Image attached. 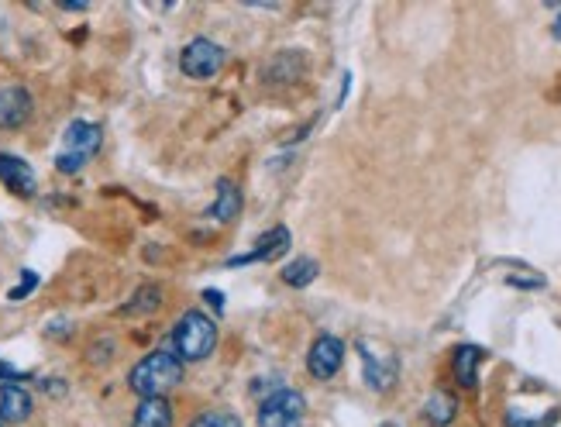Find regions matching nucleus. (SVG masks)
Instances as JSON below:
<instances>
[{
	"label": "nucleus",
	"mask_w": 561,
	"mask_h": 427,
	"mask_svg": "<svg viewBox=\"0 0 561 427\" xmlns=\"http://www.w3.org/2000/svg\"><path fill=\"white\" fill-rule=\"evenodd\" d=\"M217 348V324L200 310H190L173 328V355L179 362H200Z\"/></svg>",
	"instance_id": "obj_2"
},
{
	"label": "nucleus",
	"mask_w": 561,
	"mask_h": 427,
	"mask_svg": "<svg viewBox=\"0 0 561 427\" xmlns=\"http://www.w3.org/2000/svg\"><path fill=\"white\" fill-rule=\"evenodd\" d=\"M21 279H25V283H21V286H14V290L7 293V297H11V300H25L28 293H31V290H35V286H38V276L31 273V269H25V273H21Z\"/></svg>",
	"instance_id": "obj_20"
},
{
	"label": "nucleus",
	"mask_w": 561,
	"mask_h": 427,
	"mask_svg": "<svg viewBox=\"0 0 561 427\" xmlns=\"http://www.w3.org/2000/svg\"><path fill=\"white\" fill-rule=\"evenodd\" d=\"M0 427H4V424H0Z\"/></svg>",
	"instance_id": "obj_23"
},
{
	"label": "nucleus",
	"mask_w": 561,
	"mask_h": 427,
	"mask_svg": "<svg viewBox=\"0 0 561 427\" xmlns=\"http://www.w3.org/2000/svg\"><path fill=\"white\" fill-rule=\"evenodd\" d=\"M455 414H458L455 397H451L448 390H434L431 400H427V407H424V417H427V421H431L434 427H448L451 421H455Z\"/></svg>",
	"instance_id": "obj_15"
},
{
	"label": "nucleus",
	"mask_w": 561,
	"mask_h": 427,
	"mask_svg": "<svg viewBox=\"0 0 561 427\" xmlns=\"http://www.w3.org/2000/svg\"><path fill=\"white\" fill-rule=\"evenodd\" d=\"M341 362H345V345H341L334 335H321L314 345H310L307 369L314 379H331L334 372L341 369Z\"/></svg>",
	"instance_id": "obj_6"
},
{
	"label": "nucleus",
	"mask_w": 561,
	"mask_h": 427,
	"mask_svg": "<svg viewBox=\"0 0 561 427\" xmlns=\"http://www.w3.org/2000/svg\"><path fill=\"white\" fill-rule=\"evenodd\" d=\"M479 362H482V348L475 345H462L455 352V379L465 390H475V383H479Z\"/></svg>",
	"instance_id": "obj_14"
},
{
	"label": "nucleus",
	"mask_w": 561,
	"mask_h": 427,
	"mask_svg": "<svg viewBox=\"0 0 561 427\" xmlns=\"http://www.w3.org/2000/svg\"><path fill=\"white\" fill-rule=\"evenodd\" d=\"M238 211H241V190L231 180H221L217 183V200L210 204V217L228 224V221H235Z\"/></svg>",
	"instance_id": "obj_13"
},
{
	"label": "nucleus",
	"mask_w": 561,
	"mask_h": 427,
	"mask_svg": "<svg viewBox=\"0 0 561 427\" xmlns=\"http://www.w3.org/2000/svg\"><path fill=\"white\" fill-rule=\"evenodd\" d=\"M100 142H104V131L100 124L90 121H73L62 135V152L56 155V169L59 173H80L83 166L100 152Z\"/></svg>",
	"instance_id": "obj_3"
},
{
	"label": "nucleus",
	"mask_w": 561,
	"mask_h": 427,
	"mask_svg": "<svg viewBox=\"0 0 561 427\" xmlns=\"http://www.w3.org/2000/svg\"><path fill=\"white\" fill-rule=\"evenodd\" d=\"M283 252H290V228L276 224L269 235L259 238V245L252 248L248 255H238V259H228V266H248V262H272L279 259Z\"/></svg>",
	"instance_id": "obj_9"
},
{
	"label": "nucleus",
	"mask_w": 561,
	"mask_h": 427,
	"mask_svg": "<svg viewBox=\"0 0 561 427\" xmlns=\"http://www.w3.org/2000/svg\"><path fill=\"white\" fill-rule=\"evenodd\" d=\"M224 59L228 56H224V49L217 42H210V38H193L183 49V56H179V66H183V73L193 76V80H210V76L221 73Z\"/></svg>",
	"instance_id": "obj_5"
},
{
	"label": "nucleus",
	"mask_w": 561,
	"mask_h": 427,
	"mask_svg": "<svg viewBox=\"0 0 561 427\" xmlns=\"http://www.w3.org/2000/svg\"><path fill=\"white\" fill-rule=\"evenodd\" d=\"M31 417V393L21 383L0 386V424H21Z\"/></svg>",
	"instance_id": "obj_11"
},
{
	"label": "nucleus",
	"mask_w": 561,
	"mask_h": 427,
	"mask_svg": "<svg viewBox=\"0 0 561 427\" xmlns=\"http://www.w3.org/2000/svg\"><path fill=\"white\" fill-rule=\"evenodd\" d=\"M307 417V400L296 390H276L259 407V427H300Z\"/></svg>",
	"instance_id": "obj_4"
},
{
	"label": "nucleus",
	"mask_w": 561,
	"mask_h": 427,
	"mask_svg": "<svg viewBox=\"0 0 561 427\" xmlns=\"http://www.w3.org/2000/svg\"><path fill=\"white\" fill-rule=\"evenodd\" d=\"M159 304H162L159 286H142V290H138V297L128 304V314H152V310H159Z\"/></svg>",
	"instance_id": "obj_17"
},
{
	"label": "nucleus",
	"mask_w": 561,
	"mask_h": 427,
	"mask_svg": "<svg viewBox=\"0 0 561 427\" xmlns=\"http://www.w3.org/2000/svg\"><path fill=\"white\" fill-rule=\"evenodd\" d=\"M506 427H555V410L544 417H520V414H506Z\"/></svg>",
	"instance_id": "obj_19"
},
{
	"label": "nucleus",
	"mask_w": 561,
	"mask_h": 427,
	"mask_svg": "<svg viewBox=\"0 0 561 427\" xmlns=\"http://www.w3.org/2000/svg\"><path fill=\"white\" fill-rule=\"evenodd\" d=\"M62 7H66V11H83L87 0H62Z\"/></svg>",
	"instance_id": "obj_21"
},
{
	"label": "nucleus",
	"mask_w": 561,
	"mask_h": 427,
	"mask_svg": "<svg viewBox=\"0 0 561 427\" xmlns=\"http://www.w3.org/2000/svg\"><path fill=\"white\" fill-rule=\"evenodd\" d=\"M131 427H173V407H169V400H162V397L142 400Z\"/></svg>",
	"instance_id": "obj_12"
},
{
	"label": "nucleus",
	"mask_w": 561,
	"mask_h": 427,
	"mask_svg": "<svg viewBox=\"0 0 561 427\" xmlns=\"http://www.w3.org/2000/svg\"><path fill=\"white\" fill-rule=\"evenodd\" d=\"M0 183H4L7 190H11L14 197H21V200L35 197V190H38L35 169H31L25 159H18V155H7V152H0Z\"/></svg>",
	"instance_id": "obj_7"
},
{
	"label": "nucleus",
	"mask_w": 561,
	"mask_h": 427,
	"mask_svg": "<svg viewBox=\"0 0 561 427\" xmlns=\"http://www.w3.org/2000/svg\"><path fill=\"white\" fill-rule=\"evenodd\" d=\"M317 276H321V266H317L314 259H293L290 266L283 269L286 286H296V290H300V286H310Z\"/></svg>",
	"instance_id": "obj_16"
},
{
	"label": "nucleus",
	"mask_w": 561,
	"mask_h": 427,
	"mask_svg": "<svg viewBox=\"0 0 561 427\" xmlns=\"http://www.w3.org/2000/svg\"><path fill=\"white\" fill-rule=\"evenodd\" d=\"M179 383H183V362H179L173 352L145 355V359L128 372L131 393H138L142 400H152V397L166 400V393H173Z\"/></svg>",
	"instance_id": "obj_1"
},
{
	"label": "nucleus",
	"mask_w": 561,
	"mask_h": 427,
	"mask_svg": "<svg viewBox=\"0 0 561 427\" xmlns=\"http://www.w3.org/2000/svg\"><path fill=\"white\" fill-rule=\"evenodd\" d=\"M190 427H241V421L235 414H228V410H207Z\"/></svg>",
	"instance_id": "obj_18"
},
{
	"label": "nucleus",
	"mask_w": 561,
	"mask_h": 427,
	"mask_svg": "<svg viewBox=\"0 0 561 427\" xmlns=\"http://www.w3.org/2000/svg\"><path fill=\"white\" fill-rule=\"evenodd\" d=\"M31 118V93L18 83L0 87V131H14Z\"/></svg>",
	"instance_id": "obj_8"
},
{
	"label": "nucleus",
	"mask_w": 561,
	"mask_h": 427,
	"mask_svg": "<svg viewBox=\"0 0 561 427\" xmlns=\"http://www.w3.org/2000/svg\"><path fill=\"white\" fill-rule=\"evenodd\" d=\"M555 35H561V18H558V25H555Z\"/></svg>",
	"instance_id": "obj_22"
},
{
	"label": "nucleus",
	"mask_w": 561,
	"mask_h": 427,
	"mask_svg": "<svg viewBox=\"0 0 561 427\" xmlns=\"http://www.w3.org/2000/svg\"><path fill=\"white\" fill-rule=\"evenodd\" d=\"M358 352H362V359H365V383H369L372 390H379V393L393 390V386H396V362H393V355L379 359V355L372 352L369 341H362V345H358Z\"/></svg>",
	"instance_id": "obj_10"
}]
</instances>
